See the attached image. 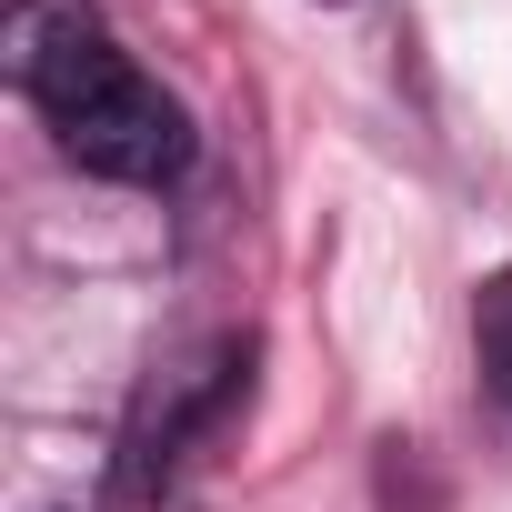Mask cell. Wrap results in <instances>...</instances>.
I'll return each instance as SVG.
<instances>
[{"label":"cell","mask_w":512,"mask_h":512,"mask_svg":"<svg viewBox=\"0 0 512 512\" xmlns=\"http://www.w3.org/2000/svg\"><path fill=\"white\" fill-rule=\"evenodd\" d=\"M61 151L91 171V181H131V191H161V181H181L191 171V121H181V101L121 51L61 121Z\"/></svg>","instance_id":"cell-1"},{"label":"cell","mask_w":512,"mask_h":512,"mask_svg":"<svg viewBox=\"0 0 512 512\" xmlns=\"http://www.w3.org/2000/svg\"><path fill=\"white\" fill-rule=\"evenodd\" d=\"M241 372H251V342H211L201 362L151 372V382H141V412H131V432H121V492H161L171 462H181V442L231 412Z\"/></svg>","instance_id":"cell-2"},{"label":"cell","mask_w":512,"mask_h":512,"mask_svg":"<svg viewBox=\"0 0 512 512\" xmlns=\"http://www.w3.org/2000/svg\"><path fill=\"white\" fill-rule=\"evenodd\" d=\"M111 61H121V41L101 31L91 0H11L0 11V71L41 101V121H61Z\"/></svg>","instance_id":"cell-3"},{"label":"cell","mask_w":512,"mask_h":512,"mask_svg":"<svg viewBox=\"0 0 512 512\" xmlns=\"http://www.w3.org/2000/svg\"><path fill=\"white\" fill-rule=\"evenodd\" d=\"M472 352H482V382H492V402L512 412V272H492V282L472 292Z\"/></svg>","instance_id":"cell-4"}]
</instances>
